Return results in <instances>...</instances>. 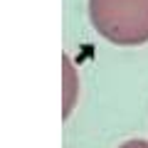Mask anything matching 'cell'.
Returning a JSON list of instances; mask_svg holds the SVG:
<instances>
[{
    "label": "cell",
    "instance_id": "3957f363",
    "mask_svg": "<svg viewBox=\"0 0 148 148\" xmlns=\"http://www.w3.org/2000/svg\"><path fill=\"white\" fill-rule=\"evenodd\" d=\"M119 148H148V141H126Z\"/></svg>",
    "mask_w": 148,
    "mask_h": 148
},
{
    "label": "cell",
    "instance_id": "7a4b0ae2",
    "mask_svg": "<svg viewBox=\"0 0 148 148\" xmlns=\"http://www.w3.org/2000/svg\"><path fill=\"white\" fill-rule=\"evenodd\" d=\"M64 69H62V74H64V109H62V114L64 116H69V111H72V106H74V91L79 89V84H77V72H74V67H72V59L64 54Z\"/></svg>",
    "mask_w": 148,
    "mask_h": 148
},
{
    "label": "cell",
    "instance_id": "6da1fadb",
    "mask_svg": "<svg viewBox=\"0 0 148 148\" xmlns=\"http://www.w3.org/2000/svg\"><path fill=\"white\" fill-rule=\"evenodd\" d=\"M89 20L114 45L148 42V0H89Z\"/></svg>",
    "mask_w": 148,
    "mask_h": 148
}]
</instances>
